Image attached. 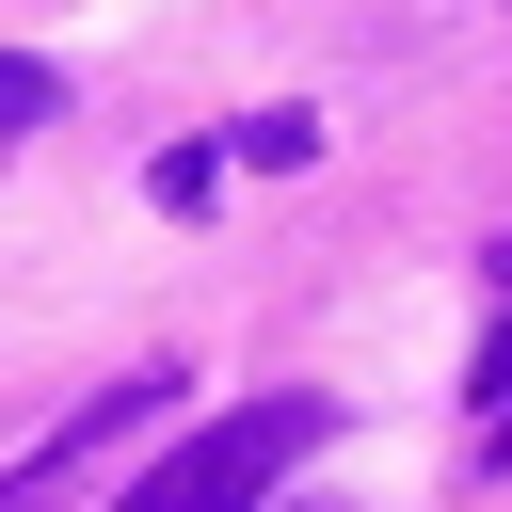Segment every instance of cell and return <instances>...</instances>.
Listing matches in <instances>:
<instances>
[{"mask_svg":"<svg viewBox=\"0 0 512 512\" xmlns=\"http://www.w3.org/2000/svg\"><path fill=\"white\" fill-rule=\"evenodd\" d=\"M320 432H336L320 400H240V416H208L192 448H160L112 512H272V496H288V464H304Z\"/></svg>","mask_w":512,"mask_h":512,"instance_id":"1","label":"cell"},{"mask_svg":"<svg viewBox=\"0 0 512 512\" xmlns=\"http://www.w3.org/2000/svg\"><path fill=\"white\" fill-rule=\"evenodd\" d=\"M240 160H256V176H304V160H320V112H256Z\"/></svg>","mask_w":512,"mask_h":512,"instance_id":"2","label":"cell"},{"mask_svg":"<svg viewBox=\"0 0 512 512\" xmlns=\"http://www.w3.org/2000/svg\"><path fill=\"white\" fill-rule=\"evenodd\" d=\"M48 112H64V80H48L32 48H0V128H48Z\"/></svg>","mask_w":512,"mask_h":512,"instance_id":"3","label":"cell"},{"mask_svg":"<svg viewBox=\"0 0 512 512\" xmlns=\"http://www.w3.org/2000/svg\"><path fill=\"white\" fill-rule=\"evenodd\" d=\"M480 448H496V464H512V400H496V416H480Z\"/></svg>","mask_w":512,"mask_h":512,"instance_id":"4","label":"cell"},{"mask_svg":"<svg viewBox=\"0 0 512 512\" xmlns=\"http://www.w3.org/2000/svg\"><path fill=\"white\" fill-rule=\"evenodd\" d=\"M0 512H16V496H0Z\"/></svg>","mask_w":512,"mask_h":512,"instance_id":"5","label":"cell"}]
</instances>
